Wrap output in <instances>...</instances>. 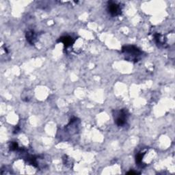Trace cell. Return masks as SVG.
Segmentation results:
<instances>
[{
  "label": "cell",
  "instance_id": "2",
  "mask_svg": "<svg viewBox=\"0 0 175 175\" xmlns=\"http://www.w3.org/2000/svg\"><path fill=\"white\" fill-rule=\"evenodd\" d=\"M115 122L118 126H123L126 124V120H127L128 114L126 110L121 109L120 111L115 112L114 115Z\"/></svg>",
  "mask_w": 175,
  "mask_h": 175
},
{
  "label": "cell",
  "instance_id": "7",
  "mask_svg": "<svg viewBox=\"0 0 175 175\" xmlns=\"http://www.w3.org/2000/svg\"><path fill=\"white\" fill-rule=\"evenodd\" d=\"M127 174H138V172H132V171H130V172H127Z\"/></svg>",
  "mask_w": 175,
  "mask_h": 175
},
{
  "label": "cell",
  "instance_id": "3",
  "mask_svg": "<svg viewBox=\"0 0 175 175\" xmlns=\"http://www.w3.org/2000/svg\"><path fill=\"white\" fill-rule=\"evenodd\" d=\"M121 8L119 4L110 2L108 5V11L112 16H117L121 14Z\"/></svg>",
  "mask_w": 175,
  "mask_h": 175
},
{
  "label": "cell",
  "instance_id": "4",
  "mask_svg": "<svg viewBox=\"0 0 175 175\" xmlns=\"http://www.w3.org/2000/svg\"><path fill=\"white\" fill-rule=\"evenodd\" d=\"M59 41L63 42L64 47H65L66 48L71 46V45H72L74 43L73 39H72V37L69 36L61 37L60 40H59Z\"/></svg>",
  "mask_w": 175,
  "mask_h": 175
},
{
  "label": "cell",
  "instance_id": "1",
  "mask_svg": "<svg viewBox=\"0 0 175 175\" xmlns=\"http://www.w3.org/2000/svg\"><path fill=\"white\" fill-rule=\"evenodd\" d=\"M123 52L126 56V59L130 61H138L142 52L138 48L134 46H125L123 47Z\"/></svg>",
  "mask_w": 175,
  "mask_h": 175
},
{
  "label": "cell",
  "instance_id": "6",
  "mask_svg": "<svg viewBox=\"0 0 175 175\" xmlns=\"http://www.w3.org/2000/svg\"><path fill=\"white\" fill-rule=\"evenodd\" d=\"M10 148V150H17L19 147H18V144H17V142H11Z\"/></svg>",
  "mask_w": 175,
  "mask_h": 175
},
{
  "label": "cell",
  "instance_id": "5",
  "mask_svg": "<svg viewBox=\"0 0 175 175\" xmlns=\"http://www.w3.org/2000/svg\"><path fill=\"white\" fill-rule=\"evenodd\" d=\"M26 38L28 41L29 43H31L32 45L34 44L35 40H36V36H35V33L33 31H29L28 32H27Z\"/></svg>",
  "mask_w": 175,
  "mask_h": 175
}]
</instances>
